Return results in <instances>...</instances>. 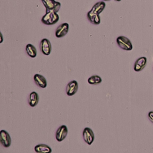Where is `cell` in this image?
<instances>
[{
	"instance_id": "obj_1",
	"label": "cell",
	"mask_w": 153,
	"mask_h": 153,
	"mask_svg": "<svg viewBox=\"0 0 153 153\" xmlns=\"http://www.w3.org/2000/svg\"><path fill=\"white\" fill-rule=\"evenodd\" d=\"M59 19V16L57 12L50 11H46L44 16L41 19V22L46 25H53L56 24Z\"/></svg>"
},
{
	"instance_id": "obj_2",
	"label": "cell",
	"mask_w": 153,
	"mask_h": 153,
	"mask_svg": "<svg viewBox=\"0 0 153 153\" xmlns=\"http://www.w3.org/2000/svg\"><path fill=\"white\" fill-rule=\"evenodd\" d=\"M118 45L123 50L130 51L133 49V45L130 40L124 36H120L117 38Z\"/></svg>"
},
{
	"instance_id": "obj_3",
	"label": "cell",
	"mask_w": 153,
	"mask_h": 153,
	"mask_svg": "<svg viewBox=\"0 0 153 153\" xmlns=\"http://www.w3.org/2000/svg\"><path fill=\"white\" fill-rule=\"evenodd\" d=\"M41 1L46 8V11H53L57 13L61 7V4L55 0H41Z\"/></svg>"
},
{
	"instance_id": "obj_4",
	"label": "cell",
	"mask_w": 153,
	"mask_h": 153,
	"mask_svg": "<svg viewBox=\"0 0 153 153\" xmlns=\"http://www.w3.org/2000/svg\"><path fill=\"white\" fill-rule=\"evenodd\" d=\"M40 50L46 56L50 54L51 51V44L50 41L47 38H43L40 42Z\"/></svg>"
},
{
	"instance_id": "obj_5",
	"label": "cell",
	"mask_w": 153,
	"mask_h": 153,
	"mask_svg": "<svg viewBox=\"0 0 153 153\" xmlns=\"http://www.w3.org/2000/svg\"><path fill=\"white\" fill-rule=\"evenodd\" d=\"M82 136L84 141L89 145L92 144L94 140V134L93 130L89 127H85L82 132Z\"/></svg>"
},
{
	"instance_id": "obj_6",
	"label": "cell",
	"mask_w": 153,
	"mask_h": 153,
	"mask_svg": "<svg viewBox=\"0 0 153 153\" xmlns=\"http://www.w3.org/2000/svg\"><path fill=\"white\" fill-rule=\"evenodd\" d=\"M0 142L5 148H8L11 145V139L9 133L4 130L0 131Z\"/></svg>"
},
{
	"instance_id": "obj_7",
	"label": "cell",
	"mask_w": 153,
	"mask_h": 153,
	"mask_svg": "<svg viewBox=\"0 0 153 153\" xmlns=\"http://www.w3.org/2000/svg\"><path fill=\"white\" fill-rule=\"evenodd\" d=\"M69 31V24L68 23H63L60 25L56 29L55 35L57 38H60L65 36Z\"/></svg>"
},
{
	"instance_id": "obj_8",
	"label": "cell",
	"mask_w": 153,
	"mask_h": 153,
	"mask_svg": "<svg viewBox=\"0 0 153 153\" xmlns=\"http://www.w3.org/2000/svg\"><path fill=\"white\" fill-rule=\"evenodd\" d=\"M68 134V128L65 125L60 126L56 133V139L58 142L63 141Z\"/></svg>"
},
{
	"instance_id": "obj_9",
	"label": "cell",
	"mask_w": 153,
	"mask_h": 153,
	"mask_svg": "<svg viewBox=\"0 0 153 153\" xmlns=\"http://www.w3.org/2000/svg\"><path fill=\"white\" fill-rule=\"evenodd\" d=\"M78 88V84L77 81L75 80H73L68 84L66 88V93L68 96H73L77 92Z\"/></svg>"
},
{
	"instance_id": "obj_10",
	"label": "cell",
	"mask_w": 153,
	"mask_h": 153,
	"mask_svg": "<svg viewBox=\"0 0 153 153\" xmlns=\"http://www.w3.org/2000/svg\"><path fill=\"white\" fill-rule=\"evenodd\" d=\"M147 59L145 57H140L138 58L134 64V70L136 72L141 71L146 66Z\"/></svg>"
},
{
	"instance_id": "obj_11",
	"label": "cell",
	"mask_w": 153,
	"mask_h": 153,
	"mask_svg": "<svg viewBox=\"0 0 153 153\" xmlns=\"http://www.w3.org/2000/svg\"><path fill=\"white\" fill-rule=\"evenodd\" d=\"M33 79L35 84L39 87L44 88L47 85V82L46 79L42 75L36 74L33 76Z\"/></svg>"
},
{
	"instance_id": "obj_12",
	"label": "cell",
	"mask_w": 153,
	"mask_h": 153,
	"mask_svg": "<svg viewBox=\"0 0 153 153\" xmlns=\"http://www.w3.org/2000/svg\"><path fill=\"white\" fill-rule=\"evenodd\" d=\"M35 151L36 153H51V148L45 144H38L35 146Z\"/></svg>"
},
{
	"instance_id": "obj_13",
	"label": "cell",
	"mask_w": 153,
	"mask_h": 153,
	"mask_svg": "<svg viewBox=\"0 0 153 153\" xmlns=\"http://www.w3.org/2000/svg\"><path fill=\"white\" fill-rule=\"evenodd\" d=\"M106 4L104 1H99L96 3L92 7L91 11L97 14H100L105 9Z\"/></svg>"
},
{
	"instance_id": "obj_14",
	"label": "cell",
	"mask_w": 153,
	"mask_h": 153,
	"mask_svg": "<svg viewBox=\"0 0 153 153\" xmlns=\"http://www.w3.org/2000/svg\"><path fill=\"white\" fill-rule=\"evenodd\" d=\"M87 19L90 22L94 25H99L100 23V17L99 14H95L91 10L87 13Z\"/></svg>"
},
{
	"instance_id": "obj_15",
	"label": "cell",
	"mask_w": 153,
	"mask_h": 153,
	"mask_svg": "<svg viewBox=\"0 0 153 153\" xmlns=\"http://www.w3.org/2000/svg\"><path fill=\"white\" fill-rule=\"evenodd\" d=\"M39 101V96L38 93L35 91H32L30 93L29 99H28V102L29 105L31 107L35 106Z\"/></svg>"
},
{
	"instance_id": "obj_16",
	"label": "cell",
	"mask_w": 153,
	"mask_h": 153,
	"mask_svg": "<svg viewBox=\"0 0 153 153\" xmlns=\"http://www.w3.org/2000/svg\"><path fill=\"white\" fill-rule=\"evenodd\" d=\"M26 51L27 55L32 58H34L36 56V54H37L36 49L35 47L31 44H28L26 45Z\"/></svg>"
},
{
	"instance_id": "obj_17",
	"label": "cell",
	"mask_w": 153,
	"mask_h": 153,
	"mask_svg": "<svg viewBox=\"0 0 153 153\" xmlns=\"http://www.w3.org/2000/svg\"><path fill=\"white\" fill-rule=\"evenodd\" d=\"M87 81L90 84L96 85V84H100L102 81V78L100 76H99V75H93V76H91L90 77H89Z\"/></svg>"
},
{
	"instance_id": "obj_18",
	"label": "cell",
	"mask_w": 153,
	"mask_h": 153,
	"mask_svg": "<svg viewBox=\"0 0 153 153\" xmlns=\"http://www.w3.org/2000/svg\"><path fill=\"white\" fill-rule=\"evenodd\" d=\"M148 116V118L149 119V120L153 123V111L149 112Z\"/></svg>"
},
{
	"instance_id": "obj_19",
	"label": "cell",
	"mask_w": 153,
	"mask_h": 153,
	"mask_svg": "<svg viewBox=\"0 0 153 153\" xmlns=\"http://www.w3.org/2000/svg\"><path fill=\"white\" fill-rule=\"evenodd\" d=\"M1 42L2 41V34H1Z\"/></svg>"
},
{
	"instance_id": "obj_20",
	"label": "cell",
	"mask_w": 153,
	"mask_h": 153,
	"mask_svg": "<svg viewBox=\"0 0 153 153\" xmlns=\"http://www.w3.org/2000/svg\"><path fill=\"white\" fill-rule=\"evenodd\" d=\"M115 1H120L121 0H115Z\"/></svg>"
},
{
	"instance_id": "obj_21",
	"label": "cell",
	"mask_w": 153,
	"mask_h": 153,
	"mask_svg": "<svg viewBox=\"0 0 153 153\" xmlns=\"http://www.w3.org/2000/svg\"><path fill=\"white\" fill-rule=\"evenodd\" d=\"M103 1H109V0H103Z\"/></svg>"
}]
</instances>
